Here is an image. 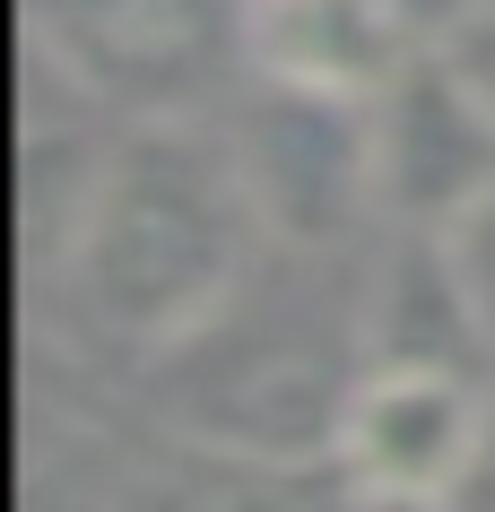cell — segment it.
Wrapping results in <instances>:
<instances>
[{
  "instance_id": "obj_1",
  "label": "cell",
  "mask_w": 495,
  "mask_h": 512,
  "mask_svg": "<svg viewBox=\"0 0 495 512\" xmlns=\"http://www.w3.org/2000/svg\"><path fill=\"white\" fill-rule=\"evenodd\" d=\"M261 243L270 226L235 165V139H209L200 122H131L61 243V278L87 330L157 365L244 296Z\"/></svg>"
},
{
  "instance_id": "obj_2",
  "label": "cell",
  "mask_w": 495,
  "mask_h": 512,
  "mask_svg": "<svg viewBox=\"0 0 495 512\" xmlns=\"http://www.w3.org/2000/svg\"><path fill=\"white\" fill-rule=\"evenodd\" d=\"M357 374V304L313 296L304 278L278 287L270 270H252L218 322H200L183 348L157 356L165 417L200 452L244 460V469H330V434H339Z\"/></svg>"
},
{
  "instance_id": "obj_3",
  "label": "cell",
  "mask_w": 495,
  "mask_h": 512,
  "mask_svg": "<svg viewBox=\"0 0 495 512\" xmlns=\"http://www.w3.org/2000/svg\"><path fill=\"white\" fill-rule=\"evenodd\" d=\"M27 44L61 87L122 122H192L244 79V0H27Z\"/></svg>"
},
{
  "instance_id": "obj_4",
  "label": "cell",
  "mask_w": 495,
  "mask_h": 512,
  "mask_svg": "<svg viewBox=\"0 0 495 512\" xmlns=\"http://www.w3.org/2000/svg\"><path fill=\"white\" fill-rule=\"evenodd\" d=\"M487 382L452 365H365L330 434V478L365 512H452L478 460Z\"/></svg>"
},
{
  "instance_id": "obj_5",
  "label": "cell",
  "mask_w": 495,
  "mask_h": 512,
  "mask_svg": "<svg viewBox=\"0 0 495 512\" xmlns=\"http://www.w3.org/2000/svg\"><path fill=\"white\" fill-rule=\"evenodd\" d=\"M226 139H235V165H244L252 200H261L270 243L330 252V243H348V226L383 217L365 105H330V96H296V87L252 79V105L235 113Z\"/></svg>"
},
{
  "instance_id": "obj_6",
  "label": "cell",
  "mask_w": 495,
  "mask_h": 512,
  "mask_svg": "<svg viewBox=\"0 0 495 512\" xmlns=\"http://www.w3.org/2000/svg\"><path fill=\"white\" fill-rule=\"evenodd\" d=\"M374 131V200L400 235H452L478 200H495V113L443 61V44L400 70L365 105Z\"/></svg>"
},
{
  "instance_id": "obj_7",
  "label": "cell",
  "mask_w": 495,
  "mask_h": 512,
  "mask_svg": "<svg viewBox=\"0 0 495 512\" xmlns=\"http://www.w3.org/2000/svg\"><path fill=\"white\" fill-rule=\"evenodd\" d=\"M435 35L400 0H244V53L261 87L374 105Z\"/></svg>"
},
{
  "instance_id": "obj_8",
  "label": "cell",
  "mask_w": 495,
  "mask_h": 512,
  "mask_svg": "<svg viewBox=\"0 0 495 512\" xmlns=\"http://www.w3.org/2000/svg\"><path fill=\"white\" fill-rule=\"evenodd\" d=\"M365 365H452V374H495L469 278L452 261V235H391L357 296Z\"/></svg>"
},
{
  "instance_id": "obj_9",
  "label": "cell",
  "mask_w": 495,
  "mask_h": 512,
  "mask_svg": "<svg viewBox=\"0 0 495 512\" xmlns=\"http://www.w3.org/2000/svg\"><path fill=\"white\" fill-rule=\"evenodd\" d=\"M452 261L469 278V304H478V330H487V356H495V200H478L452 226Z\"/></svg>"
},
{
  "instance_id": "obj_10",
  "label": "cell",
  "mask_w": 495,
  "mask_h": 512,
  "mask_svg": "<svg viewBox=\"0 0 495 512\" xmlns=\"http://www.w3.org/2000/svg\"><path fill=\"white\" fill-rule=\"evenodd\" d=\"M435 44H443V61H452V70L469 79V96L495 113V0H487V9H469L461 27L435 35Z\"/></svg>"
},
{
  "instance_id": "obj_11",
  "label": "cell",
  "mask_w": 495,
  "mask_h": 512,
  "mask_svg": "<svg viewBox=\"0 0 495 512\" xmlns=\"http://www.w3.org/2000/svg\"><path fill=\"white\" fill-rule=\"evenodd\" d=\"M452 512H495V382H487V426H478V460H469L461 495H452Z\"/></svg>"
},
{
  "instance_id": "obj_12",
  "label": "cell",
  "mask_w": 495,
  "mask_h": 512,
  "mask_svg": "<svg viewBox=\"0 0 495 512\" xmlns=\"http://www.w3.org/2000/svg\"><path fill=\"white\" fill-rule=\"evenodd\" d=\"M400 9H409V18H417L426 35H452V27L469 18V9H487V0H400Z\"/></svg>"
}]
</instances>
